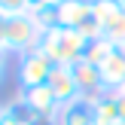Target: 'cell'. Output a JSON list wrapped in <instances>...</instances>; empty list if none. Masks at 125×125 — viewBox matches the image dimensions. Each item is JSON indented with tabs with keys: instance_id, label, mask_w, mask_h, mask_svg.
Returning a JSON list of instances; mask_svg holds the SVG:
<instances>
[{
	"instance_id": "obj_24",
	"label": "cell",
	"mask_w": 125,
	"mask_h": 125,
	"mask_svg": "<svg viewBox=\"0 0 125 125\" xmlns=\"http://www.w3.org/2000/svg\"><path fill=\"white\" fill-rule=\"evenodd\" d=\"M119 125H125V122H119Z\"/></svg>"
},
{
	"instance_id": "obj_13",
	"label": "cell",
	"mask_w": 125,
	"mask_h": 125,
	"mask_svg": "<svg viewBox=\"0 0 125 125\" xmlns=\"http://www.w3.org/2000/svg\"><path fill=\"white\" fill-rule=\"evenodd\" d=\"M0 12L3 15H21V12H28V0H0Z\"/></svg>"
},
{
	"instance_id": "obj_4",
	"label": "cell",
	"mask_w": 125,
	"mask_h": 125,
	"mask_svg": "<svg viewBox=\"0 0 125 125\" xmlns=\"http://www.w3.org/2000/svg\"><path fill=\"white\" fill-rule=\"evenodd\" d=\"M43 43L40 28L34 24L31 12H21V15H9V34H6V52L24 55L28 49H37Z\"/></svg>"
},
{
	"instance_id": "obj_2",
	"label": "cell",
	"mask_w": 125,
	"mask_h": 125,
	"mask_svg": "<svg viewBox=\"0 0 125 125\" xmlns=\"http://www.w3.org/2000/svg\"><path fill=\"white\" fill-rule=\"evenodd\" d=\"M61 24L83 34L85 40L101 37V18H98L92 0H64L61 3Z\"/></svg>"
},
{
	"instance_id": "obj_16",
	"label": "cell",
	"mask_w": 125,
	"mask_h": 125,
	"mask_svg": "<svg viewBox=\"0 0 125 125\" xmlns=\"http://www.w3.org/2000/svg\"><path fill=\"white\" fill-rule=\"evenodd\" d=\"M116 107H119V119L125 122V89L116 92Z\"/></svg>"
},
{
	"instance_id": "obj_9",
	"label": "cell",
	"mask_w": 125,
	"mask_h": 125,
	"mask_svg": "<svg viewBox=\"0 0 125 125\" xmlns=\"http://www.w3.org/2000/svg\"><path fill=\"white\" fill-rule=\"evenodd\" d=\"M21 101L28 104L31 110H37L40 116H46V119H55V113H58V107H61V104L55 101V95L49 92V85H37V89L21 92Z\"/></svg>"
},
{
	"instance_id": "obj_1",
	"label": "cell",
	"mask_w": 125,
	"mask_h": 125,
	"mask_svg": "<svg viewBox=\"0 0 125 125\" xmlns=\"http://www.w3.org/2000/svg\"><path fill=\"white\" fill-rule=\"evenodd\" d=\"M85 43L89 40H85L83 34H76V31H70V28H58V31H52V34H43L40 46L58 67H70V64H76V61H83Z\"/></svg>"
},
{
	"instance_id": "obj_17",
	"label": "cell",
	"mask_w": 125,
	"mask_h": 125,
	"mask_svg": "<svg viewBox=\"0 0 125 125\" xmlns=\"http://www.w3.org/2000/svg\"><path fill=\"white\" fill-rule=\"evenodd\" d=\"M46 3H52V0H28V12L40 9V6H46Z\"/></svg>"
},
{
	"instance_id": "obj_5",
	"label": "cell",
	"mask_w": 125,
	"mask_h": 125,
	"mask_svg": "<svg viewBox=\"0 0 125 125\" xmlns=\"http://www.w3.org/2000/svg\"><path fill=\"white\" fill-rule=\"evenodd\" d=\"M101 18V37L110 43H125V6L116 0H92Z\"/></svg>"
},
{
	"instance_id": "obj_22",
	"label": "cell",
	"mask_w": 125,
	"mask_h": 125,
	"mask_svg": "<svg viewBox=\"0 0 125 125\" xmlns=\"http://www.w3.org/2000/svg\"><path fill=\"white\" fill-rule=\"evenodd\" d=\"M58 3H64V0H58Z\"/></svg>"
},
{
	"instance_id": "obj_10",
	"label": "cell",
	"mask_w": 125,
	"mask_h": 125,
	"mask_svg": "<svg viewBox=\"0 0 125 125\" xmlns=\"http://www.w3.org/2000/svg\"><path fill=\"white\" fill-rule=\"evenodd\" d=\"M92 107H95V125H119V107H116V92L104 89L101 95L89 98Z\"/></svg>"
},
{
	"instance_id": "obj_21",
	"label": "cell",
	"mask_w": 125,
	"mask_h": 125,
	"mask_svg": "<svg viewBox=\"0 0 125 125\" xmlns=\"http://www.w3.org/2000/svg\"><path fill=\"white\" fill-rule=\"evenodd\" d=\"M116 3H119V6H125V0H116Z\"/></svg>"
},
{
	"instance_id": "obj_6",
	"label": "cell",
	"mask_w": 125,
	"mask_h": 125,
	"mask_svg": "<svg viewBox=\"0 0 125 125\" xmlns=\"http://www.w3.org/2000/svg\"><path fill=\"white\" fill-rule=\"evenodd\" d=\"M55 125H95V107L89 98H73V101L61 104L55 113Z\"/></svg>"
},
{
	"instance_id": "obj_20",
	"label": "cell",
	"mask_w": 125,
	"mask_h": 125,
	"mask_svg": "<svg viewBox=\"0 0 125 125\" xmlns=\"http://www.w3.org/2000/svg\"><path fill=\"white\" fill-rule=\"evenodd\" d=\"M3 76H6V67H0V83H3Z\"/></svg>"
},
{
	"instance_id": "obj_3",
	"label": "cell",
	"mask_w": 125,
	"mask_h": 125,
	"mask_svg": "<svg viewBox=\"0 0 125 125\" xmlns=\"http://www.w3.org/2000/svg\"><path fill=\"white\" fill-rule=\"evenodd\" d=\"M55 67L58 64L43 52V46L28 49L24 55H18V85H21V92L37 89V85H46Z\"/></svg>"
},
{
	"instance_id": "obj_7",
	"label": "cell",
	"mask_w": 125,
	"mask_h": 125,
	"mask_svg": "<svg viewBox=\"0 0 125 125\" xmlns=\"http://www.w3.org/2000/svg\"><path fill=\"white\" fill-rule=\"evenodd\" d=\"M70 73L73 79H76V89L83 98H95L104 92V83H101V70H98L95 64H89V61H76V64H70Z\"/></svg>"
},
{
	"instance_id": "obj_12",
	"label": "cell",
	"mask_w": 125,
	"mask_h": 125,
	"mask_svg": "<svg viewBox=\"0 0 125 125\" xmlns=\"http://www.w3.org/2000/svg\"><path fill=\"white\" fill-rule=\"evenodd\" d=\"M110 55H113V43L104 40V37H95V40L85 43V55H83V61H89V64L101 67L104 61L110 58Z\"/></svg>"
},
{
	"instance_id": "obj_8",
	"label": "cell",
	"mask_w": 125,
	"mask_h": 125,
	"mask_svg": "<svg viewBox=\"0 0 125 125\" xmlns=\"http://www.w3.org/2000/svg\"><path fill=\"white\" fill-rule=\"evenodd\" d=\"M46 85H49V92L55 95L58 104H67V101H73V98H79V89H76V79H73L70 67H55Z\"/></svg>"
},
{
	"instance_id": "obj_18",
	"label": "cell",
	"mask_w": 125,
	"mask_h": 125,
	"mask_svg": "<svg viewBox=\"0 0 125 125\" xmlns=\"http://www.w3.org/2000/svg\"><path fill=\"white\" fill-rule=\"evenodd\" d=\"M113 52H116V55H119V58L125 61V43H113Z\"/></svg>"
},
{
	"instance_id": "obj_11",
	"label": "cell",
	"mask_w": 125,
	"mask_h": 125,
	"mask_svg": "<svg viewBox=\"0 0 125 125\" xmlns=\"http://www.w3.org/2000/svg\"><path fill=\"white\" fill-rule=\"evenodd\" d=\"M31 18H34V24L40 28V34H52V31L64 28V24H61V3H58V0H52V3L34 9Z\"/></svg>"
},
{
	"instance_id": "obj_15",
	"label": "cell",
	"mask_w": 125,
	"mask_h": 125,
	"mask_svg": "<svg viewBox=\"0 0 125 125\" xmlns=\"http://www.w3.org/2000/svg\"><path fill=\"white\" fill-rule=\"evenodd\" d=\"M6 34H9V15L0 12V49H6Z\"/></svg>"
},
{
	"instance_id": "obj_19",
	"label": "cell",
	"mask_w": 125,
	"mask_h": 125,
	"mask_svg": "<svg viewBox=\"0 0 125 125\" xmlns=\"http://www.w3.org/2000/svg\"><path fill=\"white\" fill-rule=\"evenodd\" d=\"M6 58H9V52H6V49H0V67H6Z\"/></svg>"
},
{
	"instance_id": "obj_23",
	"label": "cell",
	"mask_w": 125,
	"mask_h": 125,
	"mask_svg": "<svg viewBox=\"0 0 125 125\" xmlns=\"http://www.w3.org/2000/svg\"><path fill=\"white\" fill-rule=\"evenodd\" d=\"M0 113H3V107H0Z\"/></svg>"
},
{
	"instance_id": "obj_14",
	"label": "cell",
	"mask_w": 125,
	"mask_h": 125,
	"mask_svg": "<svg viewBox=\"0 0 125 125\" xmlns=\"http://www.w3.org/2000/svg\"><path fill=\"white\" fill-rule=\"evenodd\" d=\"M0 125H24V122H21V116L12 110V104H6L3 113H0Z\"/></svg>"
}]
</instances>
